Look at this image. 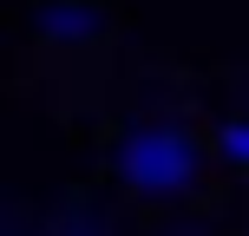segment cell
Returning a JSON list of instances; mask_svg holds the SVG:
<instances>
[{"mask_svg": "<svg viewBox=\"0 0 249 236\" xmlns=\"http://www.w3.org/2000/svg\"><path fill=\"white\" fill-rule=\"evenodd\" d=\"M203 171H210V145L177 118H144L112 145L118 190L138 203H158V210L164 203H190L203 190Z\"/></svg>", "mask_w": 249, "mask_h": 236, "instance_id": "cell-1", "label": "cell"}, {"mask_svg": "<svg viewBox=\"0 0 249 236\" xmlns=\"http://www.w3.org/2000/svg\"><path fill=\"white\" fill-rule=\"evenodd\" d=\"M26 26H33V39L53 46V53H92V46L112 39V13H105V0H33Z\"/></svg>", "mask_w": 249, "mask_h": 236, "instance_id": "cell-2", "label": "cell"}, {"mask_svg": "<svg viewBox=\"0 0 249 236\" xmlns=\"http://www.w3.org/2000/svg\"><path fill=\"white\" fill-rule=\"evenodd\" d=\"M216 158L249 177V112H230L223 125H216Z\"/></svg>", "mask_w": 249, "mask_h": 236, "instance_id": "cell-3", "label": "cell"}]
</instances>
